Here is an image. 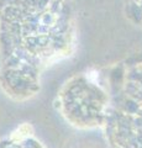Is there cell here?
<instances>
[{"label":"cell","instance_id":"6da1fadb","mask_svg":"<svg viewBox=\"0 0 142 148\" xmlns=\"http://www.w3.org/2000/svg\"><path fill=\"white\" fill-rule=\"evenodd\" d=\"M121 116L125 145L127 148H142V78L134 92L126 96Z\"/></svg>","mask_w":142,"mask_h":148},{"label":"cell","instance_id":"7a4b0ae2","mask_svg":"<svg viewBox=\"0 0 142 148\" xmlns=\"http://www.w3.org/2000/svg\"><path fill=\"white\" fill-rule=\"evenodd\" d=\"M0 148H41L36 142L32 141H14L9 143H4L0 146Z\"/></svg>","mask_w":142,"mask_h":148},{"label":"cell","instance_id":"3957f363","mask_svg":"<svg viewBox=\"0 0 142 148\" xmlns=\"http://www.w3.org/2000/svg\"><path fill=\"white\" fill-rule=\"evenodd\" d=\"M140 5H141V8H142V1H141V4H140Z\"/></svg>","mask_w":142,"mask_h":148}]
</instances>
